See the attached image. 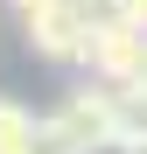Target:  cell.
<instances>
[{
  "label": "cell",
  "mask_w": 147,
  "mask_h": 154,
  "mask_svg": "<svg viewBox=\"0 0 147 154\" xmlns=\"http://www.w3.org/2000/svg\"><path fill=\"white\" fill-rule=\"evenodd\" d=\"M56 119L70 126V140H77L84 154H98V147H119V105H112V84H105V77L77 84V91L56 105Z\"/></svg>",
  "instance_id": "obj_1"
},
{
  "label": "cell",
  "mask_w": 147,
  "mask_h": 154,
  "mask_svg": "<svg viewBox=\"0 0 147 154\" xmlns=\"http://www.w3.org/2000/svg\"><path fill=\"white\" fill-rule=\"evenodd\" d=\"M28 49L42 63H84L91 56V14L77 7V0H56L49 14L28 21Z\"/></svg>",
  "instance_id": "obj_2"
},
{
  "label": "cell",
  "mask_w": 147,
  "mask_h": 154,
  "mask_svg": "<svg viewBox=\"0 0 147 154\" xmlns=\"http://www.w3.org/2000/svg\"><path fill=\"white\" fill-rule=\"evenodd\" d=\"M140 63H147V28H133V21H98V28H91V56H84L91 77H105V84H133Z\"/></svg>",
  "instance_id": "obj_3"
},
{
  "label": "cell",
  "mask_w": 147,
  "mask_h": 154,
  "mask_svg": "<svg viewBox=\"0 0 147 154\" xmlns=\"http://www.w3.org/2000/svg\"><path fill=\"white\" fill-rule=\"evenodd\" d=\"M112 105H119V147H140L147 140V84H112Z\"/></svg>",
  "instance_id": "obj_4"
},
{
  "label": "cell",
  "mask_w": 147,
  "mask_h": 154,
  "mask_svg": "<svg viewBox=\"0 0 147 154\" xmlns=\"http://www.w3.org/2000/svg\"><path fill=\"white\" fill-rule=\"evenodd\" d=\"M35 112L14 105V98H0V154H35Z\"/></svg>",
  "instance_id": "obj_5"
},
{
  "label": "cell",
  "mask_w": 147,
  "mask_h": 154,
  "mask_svg": "<svg viewBox=\"0 0 147 154\" xmlns=\"http://www.w3.org/2000/svg\"><path fill=\"white\" fill-rule=\"evenodd\" d=\"M49 7H56V0H14V14H21V28H28L35 14H49Z\"/></svg>",
  "instance_id": "obj_6"
},
{
  "label": "cell",
  "mask_w": 147,
  "mask_h": 154,
  "mask_svg": "<svg viewBox=\"0 0 147 154\" xmlns=\"http://www.w3.org/2000/svg\"><path fill=\"white\" fill-rule=\"evenodd\" d=\"M126 21H133V28H147V0H126Z\"/></svg>",
  "instance_id": "obj_7"
},
{
  "label": "cell",
  "mask_w": 147,
  "mask_h": 154,
  "mask_svg": "<svg viewBox=\"0 0 147 154\" xmlns=\"http://www.w3.org/2000/svg\"><path fill=\"white\" fill-rule=\"evenodd\" d=\"M133 154H147V140H140V147H133Z\"/></svg>",
  "instance_id": "obj_8"
}]
</instances>
